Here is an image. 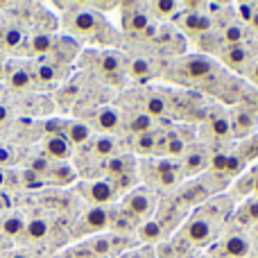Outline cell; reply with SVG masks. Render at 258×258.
I'll return each instance as SVG.
<instances>
[{
    "instance_id": "5",
    "label": "cell",
    "mask_w": 258,
    "mask_h": 258,
    "mask_svg": "<svg viewBox=\"0 0 258 258\" xmlns=\"http://www.w3.org/2000/svg\"><path fill=\"white\" fill-rule=\"evenodd\" d=\"M43 154L48 156L52 163H59V161L71 159L73 145L68 143V138L63 136V134H50L43 141Z\"/></svg>"
},
{
    "instance_id": "39",
    "label": "cell",
    "mask_w": 258,
    "mask_h": 258,
    "mask_svg": "<svg viewBox=\"0 0 258 258\" xmlns=\"http://www.w3.org/2000/svg\"><path fill=\"white\" fill-rule=\"evenodd\" d=\"M14 161H16V159H14V152L0 145V168H3V165H12Z\"/></svg>"
},
{
    "instance_id": "2",
    "label": "cell",
    "mask_w": 258,
    "mask_h": 258,
    "mask_svg": "<svg viewBox=\"0 0 258 258\" xmlns=\"http://www.w3.org/2000/svg\"><path fill=\"white\" fill-rule=\"evenodd\" d=\"M120 213L132 218L134 222H145V220L152 218L154 213V195H152L147 188H134L129 190L120 202Z\"/></svg>"
},
{
    "instance_id": "46",
    "label": "cell",
    "mask_w": 258,
    "mask_h": 258,
    "mask_svg": "<svg viewBox=\"0 0 258 258\" xmlns=\"http://www.w3.org/2000/svg\"><path fill=\"white\" fill-rule=\"evenodd\" d=\"M254 192L258 195V174H254Z\"/></svg>"
},
{
    "instance_id": "8",
    "label": "cell",
    "mask_w": 258,
    "mask_h": 258,
    "mask_svg": "<svg viewBox=\"0 0 258 258\" xmlns=\"http://www.w3.org/2000/svg\"><path fill=\"white\" fill-rule=\"evenodd\" d=\"M5 80H7V84L16 91H25L34 84V80H32V71L25 68V66H21V63H12V66H7V71H5Z\"/></svg>"
},
{
    "instance_id": "37",
    "label": "cell",
    "mask_w": 258,
    "mask_h": 258,
    "mask_svg": "<svg viewBox=\"0 0 258 258\" xmlns=\"http://www.w3.org/2000/svg\"><path fill=\"white\" fill-rule=\"evenodd\" d=\"M256 9L258 7H256V5H251V3H240V5H238V18H240L242 23H251Z\"/></svg>"
},
{
    "instance_id": "36",
    "label": "cell",
    "mask_w": 258,
    "mask_h": 258,
    "mask_svg": "<svg viewBox=\"0 0 258 258\" xmlns=\"http://www.w3.org/2000/svg\"><path fill=\"white\" fill-rule=\"evenodd\" d=\"M242 163H245V161H242L238 154H229L227 156V168H224V174H231V177H236V174L242 170Z\"/></svg>"
},
{
    "instance_id": "7",
    "label": "cell",
    "mask_w": 258,
    "mask_h": 258,
    "mask_svg": "<svg viewBox=\"0 0 258 258\" xmlns=\"http://www.w3.org/2000/svg\"><path fill=\"white\" fill-rule=\"evenodd\" d=\"M109 224H111V213L104 206H91L84 213V218H82V231L98 233V231H104Z\"/></svg>"
},
{
    "instance_id": "47",
    "label": "cell",
    "mask_w": 258,
    "mask_h": 258,
    "mask_svg": "<svg viewBox=\"0 0 258 258\" xmlns=\"http://www.w3.org/2000/svg\"><path fill=\"white\" fill-rule=\"evenodd\" d=\"M12 258H30V256H25V254H14Z\"/></svg>"
},
{
    "instance_id": "15",
    "label": "cell",
    "mask_w": 258,
    "mask_h": 258,
    "mask_svg": "<svg viewBox=\"0 0 258 258\" xmlns=\"http://www.w3.org/2000/svg\"><path fill=\"white\" fill-rule=\"evenodd\" d=\"M150 25L152 23L147 12H125V16H122V27L129 34H145Z\"/></svg>"
},
{
    "instance_id": "43",
    "label": "cell",
    "mask_w": 258,
    "mask_h": 258,
    "mask_svg": "<svg viewBox=\"0 0 258 258\" xmlns=\"http://www.w3.org/2000/svg\"><path fill=\"white\" fill-rule=\"evenodd\" d=\"M249 80L254 82V84H258V59L254 63H251V71H249Z\"/></svg>"
},
{
    "instance_id": "42",
    "label": "cell",
    "mask_w": 258,
    "mask_h": 258,
    "mask_svg": "<svg viewBox=\"0 0 258 258\" xmlns=\"http://www.w3.org/2000/svg\"><path fill=\"white\" fill-rule=\"evenodd\" d=\"M118 5L116 3H93L91 5V9H116Z\"/></svg>"
},
{
    "instance_id": "10",
    "label": "cell",
    "mask_w": 258,
    "mask_h": 258,
    "mask_svg": "<svg viewBox=\"0 0 258 258\" xmlns=\"http://www.w3.org/2000/svg\"><path fill=\"white\" fill-rule=\"evenodd\" d=\"M54 41H57V36L52 32H36L25 45L32 57H48L54 48Z\"/></svg>"
},
{
    "instance_id": "21",
    "label": "cell",
    "mask_w": 258,
    "mask_h": 258,
    "mask_svg": "<svg viewBox=\"0 0 258 258\" xmlns=\"http://www.w3.org/2000/svg\"><path fill=\"white\" fill-rule=\"evenodd\" d=\"M163 229H161L159 220H145V222L138 227V238L143 242H159L163 238Z\"/></svg>"
},
{
    "instance_id": "20",
    "label": "cell",
    "mask_w": 258,
    "mask_h": 258,
    "mask_svg": "<svg viewBox=\"0 0 258 258\" xmlns=\"http://www.w3.org/2000/svg\"><path fill=\"white\" fill-rule=\"evenodd\" d=\"M249 59H251V52H249V48H247L245 43L233 45V48H227V52H224V61H227V66H231V68L247 66Z\"/></svg>"
},
{
    "instance_id": "41",
    "label": "cell",
    "mask_w": 258,
    "mask_h": 258,
    "mask_svg": "<svg viewBox=\"0 0 258 258\" xmlns=\"http://www.w3.org/2000/svg\"><path fill=\"white\" fill-rule=\"evenodd\" d=\"M9 122V109L5 104H0V127H5Z\"/></svg>"
},
{
    "instance_id": "17",
    "label": "cell",
    "mask_w": 258,
    "mask_h": 258,
    "mask_svg": "<svg viewBox=\"0 0 258 258\" xmlns=\"http://www.w3.org/2000/svg\"><path fill=\"white\" fill-rule=\"evenodd\" d=\"M75 174L77 172L66 163V161H59V163L50 165V170H48L45 177H48L52 183H57V186H68V183L75 181Z\"/></svg>"
},
{
    "instance_id": "18",
    "label": "cell",
    "mask_w": 258,
    "mask_h": 258,
    "mask_svg": "<svg viewBox=\"0 0 258 258\" xmlns=\"http://www.w3.org/2000/svg\"><path fill=\"white\" fill-rule=\"evenodd\" d=\"M50 229H52V227H50L48 220L36 218V220H32V222H27V224H25L23 238H25V240H30V242H39V240H43V238L48 236Z\"/></svg>"
},
{
    "instance_id": "1",
    "label": "cell",
    "mask_w": 258,
    "mask_h": 258,
    "mask_svg": "<svg viewBox=\"0 0 258 258\" xmlns=\"http://www.w3.org/2000/svg\"><path fill=\"white\" fill-rule=\"evenodd\" d=\"M63 27L71 34L80 36V39L100 41V43H107V32L111 30L104 23V18L98 12H93L91 7H80V9H73V12H66Z\"/></svg>"
},
{
    "instance_id": "31",
    "label": "cell",
    "mask_w": 258,
    "mask_h": 258,
    "mask_svg": "<svg viewBox=\"0 0 258 258\" xmlns=\"http://www.w3.org/2000/svg\"><path fill=\"white\" fill-rule=\"evenodd\" d=\"M156 147V138L152 132L147 134H141V136L134 138V150L138 152V154H152V150Z\"/></svg>"
},
{
    "instance_id": "24",
    "label": "cell",
    "mask_w": 258,
    "mask_h": 258,
    "mask_svg": "<svg viewBox=\"0 0 258 258\" xmlns=\"http://www.w3.org/2000/svg\"><path fill=\"white\" fill-rule=\"evenodd\" d=\"M102 170L109 174V177H113V179L122 177V174H129V159H127V156H116V154H113L111 159L104 161Z\"/></svg>"
},
{
    "instance_id": "38",
    "label": "cell",
    "mask_w": 258,
    "mask_h": 258,
    "mask_svg": "<svg viewBox=\"0 0 258 258\" xmlns=\"http://www.w3.org/2000/svg\"><path fill=\"white\" fill-rule=\"evenodd\" d=\"M242 213H245V218L249 220V222H258V200L247 202L245 209H242Z\"/></svg>"
},
{
    "instance_id": "29",
    "label": "cell",
    "mask_w": 258,
    "mask_h": 258,
    "mask_svg": "<svg viewBox=\"0 0 258 258\" xmlns=\"http://www.w3.org/2000/svg\"><path fill=\"white\" fill-rule=\"evenodd\" d=\"M211 134L218 138H227L233 134V125L229 116H213L211 118Z\"/></svg>"
},
{
    "instance_id": "26",
    "label": "cell",
    "mask_w": 258,
    "mask_h": 258,
    "mask_svg": "<svg viewBox=\"0 0 258 258\" xmlns=\"http://www.w3.org/2000/svg\"><path fill=\"white\" fill-rule=\"evenodd\" d=\"M220 41H222L227 48L240 45L242 41H245V27L238 25V23H231V25H227V27L222 30V36H220Z\"/></svg>"
},
{
    "instance_id": "16",
    "label": "cell",
    "mask_w": 258,
    "mask_h": 258,
    "mask_svg": "<svg viewBox=\"0 0 258 258\" xmlns=\"http://www.w3.org/2000/svg\"><path fill=\"white\" fill-rule=\"evenodd\" d=\"M211 195V188L202 181H190L186 188H181V200L186 202L188 206H195V204H202L206 197Z\"/></svg>"
},
{
    "instance_id": "4",
    "label": "cell",
    "mask_w": 258,
    "mask_h": 258,
    "mask_svg": "<svg viewBox=\"0 0 258 258\" xmlns=\"http://www.w3.org/2000/svg\"><path fill=\"white\" fill-rule=\"evenodd\" d=\"M215 233V224L211 218H202V215H195L190 218L186 224H183L181 238L190 245H209L211 238Z\"/></svg>"
},
{
    "instance_id": "22",
    "label": "cell",
    "mask_w": 258,
    "mask_h": 258,
    "mask_svg": "<svg viewBox=\"0 0 258 258\" xmlns=\"http://www.w3.org/2000/svg\"><path fill=\"white\" fill-rule=\"evenodd\" d=\"M206 152H202V150H195V152H188V154H183V170L181 172L183 174H195V172H200L202 168L206 165Z\"/></svg>"
},
{
    "instance_id": "30",
    "label": "cell",
    "mask_w": 258,
    "mask_h": 258,
    "mask_svg": "<svg viewBox=\"0 0 258 258\" xmlns=\"http://www.w3.org/2000/svg\"><path fill=\"white\" fill-rule=\"evenodd\" d=\"M122 68V61L120 57H118L116 52H104L102 57H100V71L104 73V75H116V73H120Z\"/></svg>"
},
{
    "instance_id": "3",
    "label": "cell",
    "mask_w": 258,
    "mask_h": 258,
    "mask_svg": "<svg viewBox=\"0 0 258 258\" xmlns=\"http://www.w3.org/2000/svg\"><path fill=\"white\" fill-rule=\"evenodd\" d=\"M80 195L84 197V200H89L93 206H104L116 200L118 190L107 179H91V181L80 183Z\"/></svg>"
},
{
    "instance_id": "32",
    "label": "cell",
    "mask_w": 258,
    "mask_h": 258,
    "mask_svg": "<svg viewBox=\"0 0 258 258\" xmlns=\"http://www.w3.org/2000/svg\"><path fill=\"white\" fill-rule=\"evenodd\" d=\"M163 152L168 156H183V154H186V141H183V138H179V136H168V138H165Z\"/></svg>"
},
{
    "instance_id": "33",
    "label": "cell",
    "mask_w": 258,
    "mask_h": 258,
    "mask_svg": "<svg viewBox=\"0 0 258 258\" xmlns=\"http://www.w3.org/2000/svg\"><path fill=\"white\" fill-rule=\"evenodd\" d=\"M150 73H152V66L147 59H134V61L129 63V75H132L134 80H145Z\"/></svg>"
},
{
    "instance_id": "13",
    "label": "cell",
    "mask_w": 258,
    "mask_h": 258,
    "mask_svg": "<svg viewBox=\"0 0 258 258\" xmlns=\"http://www.w3.org/2000/svg\"><path fill=\"white\" fill-rule=\"evenodd\" d=\"M222 249L229 258H247L251 254V242H249V238L242 236V233H233V236H229L227 240H224Z\"/></svg>"
},
{
    "instance_id": "19",
    "label": "cell",
    "mask_w": 258,
    "mask_h": 258,
    "mask_svg": "<svg viewBox=\"0 0 258 258\" xmlns=\"http://www.w3.org/2000/svg\"><path fill=\"white\" fill-rule=\"evenodd\" d=\"M91 152H93L95 156H100V159H111L113 154H116V138L113 136H107V134H102V136H95L93 143H91Z\"/></svg>"
},
{
    "instance_id": "28",
    "label": "cell",
    "mask_w": 258,
    "mask_h": 258,
    "mask_svg": "<svg viewBox=\"0 0 258 258\" xmlns=\"http://www.w3.org/2000/svg\"><path fill=\"white\" fill-rule=\"evenodd\" d=\"M3 45L7 50H16L21 48V45H25V36H23V30L16 25L7 27V30H3Z\"/></svg>"
},
{
    "instance_id": "14",
    "label": "cell",
    "mask_w": 258,
    "mask_h": 258,
    "mask_svg": "<svg viewBox=\"0 0 258 258\" xmlns=\"http://www.w3.org/2000/svg\"><path fill=\"white\" fill-rule=\"evenodd\" d=\"M181 30L192 32V34H206L211 30V18L202 12H183Z\"/></svg>"
},
{
    "instance_id": "23",
    "label": "cell",
    "mask_w": 258,
    "mask_h": 258,
    "mask_svg": "<svg viewBox=\"0 0 258 258\" xmlns=\"http://www.w3.org/2000/svg\"><path fill=\"white\" fill-rule=\"evenodd\" d=\"M0 231L5 233V236L9 238H18L23 236V231H25V220L21 218V215H7L5 220H0Z\"/></svg>"
},
{
    "instance_id": "11",
    "label": "cell",
    "mask_w": 258,
    "mask_h": 258,
    "mask_svg": "<svg viewBox=\"0 0 258 258\" xmlns=\"http://www.w3.org/2000/svg\"><path fill=\"white\" fill-rule=\"evenodd\" d=\"M63 136L68 138V143H71L73 147H82V145H86V143L93 138V132H91V125H86V122L71 120V122H66Z\"/></svg>"
},
{
    "instance_id": "45",
    "label": "cell",
    "mask_w": 258,
    "mask_h": 258,
    "mask_svg": "<svg viewBox=\"0 0 258 258\" xmlns=\"http://www.w3.org/2000/svg\"><path fill=\"white\" fill-rule=\"evenodd\" d=\"M254 30H258V9H256V14H254V18H251V23H249Z\"/></svg>"
},
{
    "instance_id": "34",
    "label": "cell",
    "mask_w": 258,
    "mask_h": 258,
    "mask_svg": "<svg viewBox=\"0 0 258 258\" xmlns=\"http://www.w3.org/2000/svg\"><path fill=\"white\" fill-rule=\"evenodd\" d=\"M150 7L154 9V14H159V16H172L179 5L174 3V0H159V3H152Z\"/></svg>"
},
{
    "instance_id": "27",
    "label": "cell",
    "mask_w": 258,
    "mask_h": 258,
    "mask_svg": "<svg viewBox=\"0 0 258 258\" xmlns=\"http://www.w3.org/2000/svg\"><path fill=\"white\" fill-rule=\"evenodd\" d=\"M165 107H168V102H165V98L161 93L147 95V100H145V113L150 118H161L165 113Z\"/></svg>"
},
{
    "instance_id": "35",
    "label": "cell",
    "mask_w": 258,
    "mask_h": 258,
    "mask_svg": "<svg viewBox=\"0 0 258 258\" xmlns=\"http://www.w3.org/2000/svg\"><path fill=\"white\" fill-rule=\"evenodd\" d=\"M236 122V127H238V132H242V134H247L251 127H254V116L251 113H247V111H238L236 113V120H231V125Z\"/></svg>"
},
{
    "instance_id": "6",
    "label": "cell",
    "mask_w": 258,
    "mask_h": 258,
    "mask_svg": "<svg viewBox=\"0 0 258 258\" xmlns=\"http://www.w3.org/2000/svg\"><path fill=\"white\" fill-rule=\"evenodd\" d=\"M30 71H32V80L34 82H39V84H52V86L57 84L59 80H63V75H66V71H61L59 63L45 61V59L36 61Z\"/></svg>"
},
{
    "instance_id": "25",
    "label": "cell",
    "mask_w": 258,
    "mask_h": 258,
    "mask_svg": "<svg viewBox=\"0 0 258 258\" xmlns=\"http://www.w3.org/2000/svg\"><path fill=\"white\" fill-rule=\"evenodd\" d=\"M152 127H154V118H150L145 111L134 113V116L129 118V122H127V129H129L132 134H136V136L152 132Z\"/></svg>"
},
{
    "instance_id": "44",
    "label": "cell",
    "mask_w": 258,
    "mask_h": 258,
    "mask_svg": "<svg viewBox=\"0 0 258 258\" xmlns=\"http://www.w3.org/2000/svg\"><path fill=\"white\" fill-rule=\"evenodd\" d=\"M5 181H7V172L0 168V188H5Z\"/></svg>"
},
{
    "instance_id": "12",
    "label": "cell",
    "mask_w": 258,
    "mask_h": 258,
    "mask_svg": "<svg viewBox=\"0 0 258 258\" xmlns=\"http://www.w3.org/2000/svg\"><path fill=\"white\" fill-rule=\"evenodd\" d=\"M118 125H120V113L111 107H100L98 111L93 113V127L104 132L109 136L111 132H116Z\"/></svg>"
},
{
    "instance_id": "9",
    "label": "cell",
    "mask_w": 258,
    "mask_h": 258,
    "mask_svg": "<svg viewBox=\"0 0 258 258\" xmlns=\"http://www.w3.org/2000/svg\"><path fill=\"white\" fill-rule=\"evenodd\" d=\"M213 68H215V63L211 61L209 57H202V54L183 59V71H186V75L192 77V80H204V77H209L211 73H213Z\"/></svg>"
},
{
    "instance_id": "40",
    "label": "cell",
    "mask_w": 258,
    "mask_h": 258,
    "mask_svg": "<svg viewBox=\"0 0 258 258\" xmlns=\"http://www.w3.org/2000/svg\"><path fill=\"white\" fill-rule=\"evenodd\" d=\"M109 249H111V242H109V240H104V238L93 240V251H95V254H107Z\"/></svg>"
}]
</instances>
